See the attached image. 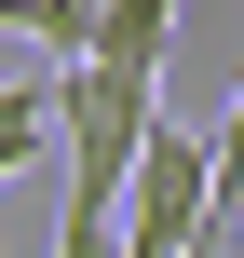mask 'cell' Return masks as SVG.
I'll return each mask as SVG.
<instances>
[{
	"label": "cell",
	"instance_id": "obj_1",
	"mask_svg": "<svg viewBox=\"0 0 244 258\" xmlns=\"http://www.w3.org/2000/svg\"><path fill=\"white\" fill-rule=\"evenodd\" d=\"M163 122V82L149 68H109V54H54V136H68V204L122 218V163L136 136Z\"/></svg>",
	"mask_w": 244,
	"mask_h": 258
},
{
	"label": "cell",
	"instance_id": "obj_2",
	"mask_svg": "<svg viewBox=\"0 0 244 258\" xmlns=\"http://www.w3.org/2000/svg\"><path fill=\"white\" fill-rule=\"evenodd\" d=\"M122 204L136 218H109L122 231V258H204V231H217V136H177V122H149L136 136V163H122Z\"/></svg>",
	"mask_w": 244,
	"mask_h": 258
},
{
	"label": "cell",
	"instance_id": "obj_3",
	"mask_svg": "<svg viewBox=\"0 0 244 258\" xmlns=\"http://www.w3.org/2000/svg\"><path fill=\"white\" fill-rule=\"evenodd\" d=\"M163 41H177V0H95V27H82V54L149 68V82H163Z\"/></svg>",
	"mask_w": 244,
	"mask_h": 258
},
{
	"label": "cell",
	"instance_id": "obj_4",
	"mask_svg": "<svg viewBox=\"0 0 244 258\" xmlns=\"http://www.w3.org/2000/svg\"><path fill=\"white\" fill-rule=\"evenodd\" d=\"M41 136H54V68H27V82H0V177H14V163H27Z\"/></svg>",
	"mask_w": 244,
	"mask_h": 258
},
{
	"label": "cell",
	"instance_id": "obj_5",
	"mask_svg": "<svg viewBox=\"0 0 244 258\" xmlns=\"http://www.w3.org/2000/svg\"><path fill=\"white\" fill-rule=\"evenodd\" d=\"M14 27H27V41H54V54H82V27H95V0H14Z\"/></svg>",
	"mask_w": 244,
	"mask_h": 258
},
{
	"label": "cell",
	"instance_id": "obj_6",
	"mask_svg": "<svg viewBox=\"0 0 244 258\" xmlns=\"http://www.w3.org/2000/svg\"><path fill=\"white\" fill-rule=\"evenodd\" d=\"M54 258H122V231H109L95 204H68V218H54Z\"/></svg>",
	"mask_w": 244,
	"mask_h": 258
}]
</instances>
